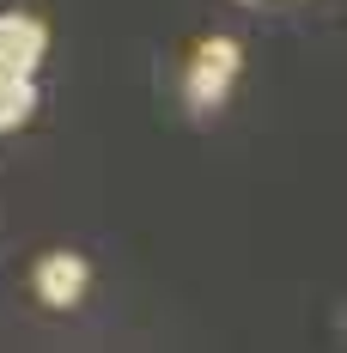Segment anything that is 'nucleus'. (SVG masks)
Here are the masks:
<instances>
[{"mask_svg":"<svg viewBox=\"0 0 347 353\" xmlns=\"http://www.w3.org/2000/svg\"><path fill=\"white\" fill-rule=\"evenodd\" d=\"M43 49H49L43 19H31V12H0V68L6 73H37Z\"/></svg>","mask_w":347,"mask_h":353,"instance_id":"nucleus-3","label":"nucleus"},{"mask_svg":"<svg viewBox=\"0 0 347 353\" xmlns=\"http://www.w3.org/2000/svg\"><path fill=\"white\" fill-rule=\"evenodd\" d=\"M238 68H244V55H238V43L232 37H208L195 55H189V104L195 110H213L226 92H232V79H238Z\"/></svg>","mask_w":347,"mask_h":353,"instance_id":"nucleus-1","label":"nucleus"},{"mask_svg":"<svg viewBox=\"0 0 347 353\" xmlns=\"http://www.w3.org/2000/svg\"><path fill=\"white\" fill-rule=\"evenodd\" d=\"M86 281H92V268L73 250H49V256H37V268H31V286L49 311H73L86 299Z\"/></svg>","mask_w":347,"mask_h":353,"instance_id":"nucleus-2","label":"nucleus"},{"mask_svg":"<svg viewBox=\"0 0 347 353\" xmlns=\"http://www.w3.org/2000/svg\"><path fill=\"white\" fill-rule=\"evenodd\" d=\"M31 110H37L31 73H6V68H0V134L19 128V122H31Z\"/></svg>","mask_w":347,"mask_h":353,"instance_id":"nucleus-4","label":"nucleus"}]
</instances>
